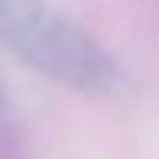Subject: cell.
<instances>
[{
    "label": "cell",
    "mask_w": 159,
    "mask_h": 159,
    "mask_svg": "<svg viewBox=\"0 0 159 159\" xmlns=\"http://www.w3.org/2000/svg\"><path fill=\"white\" fill-rule=\"evenodd\" d=\"M0 45L42 76L83 93H107L121 80L111 52L45 0H0Z\"/></svg>",
    "instance_id": "1"
},
{
    "label": "cell",
    "mask_w": 159,
    "mask_h": 159,
    "mask_svg": "<svg viewBox=\"0 0 159 159\" xmlns=\"http://www.w3.org/2000/svg\"><path fill=\"white\" fill-rule=\"evenodd\" d=\"M11 135H14V121H11V100H7L4 87H0V149H7Z\"/></svg>",
    "instance_id": "2"
}]
</instances>
